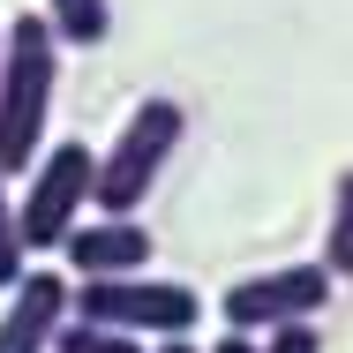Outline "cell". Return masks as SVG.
I'll return each instance as SVG.
<instances>
[{"label": "cell", "instance_id": "52a82bcc", "mask_svg": "<svg viewBox=\"0 0 353 353\" xmlns=\"http://www.w3.org/2000/svg\"><path fill=\"white\" fill-rule=\"evenodd\" d=\"M61 248H68L75 279H128V271L150 263V233L136 218H90V225H75Z\"/></svg>", "mask_w": 353, "mask_h": 353}, {"label": "cell", "instance_id": "5bb4252c", "mask_svg": "<svg viewBox=\"0 0 353 353\" xmlns=\"http://www.w3.org/2000/svg\"><path fill=\"white\" fill-rule=\"evenodd\" d=\"M158 353H203V346H188V339H158Z\"/></svg>", "mask_w": 353, "mask_h": 353}, {"label": "cell", "instance_id": "277c9868", "mask_svg": "<svg viewBox=\"0 0 353 353\" xmlns=\"http://www.w3.org/2000/svg\"><path fill=\"white\" fill-rule=\"evenodd\" d=\"M90 173H98V150L83 136L46 143L30 181H23V211H15V233L23 248H61L75 225H83V203H90Z\"/></svg>", "mask_w": 353, "mask_h": 353}, {"label": "cell", "instance_id": "ba28073f", "mask_svg": "<svg viewBox=\"0 0 353 353\" xmlns=\"http://www.w3.org/2000/svg\"><path fill=\"white\" fill-rule=\"evenodd\" d=\"M38 15H46L53 46H75V53L105 46V30H113V8H105V0H46Z\"/></svg>", "mask_w": 353, "mask_h": 353}, {"label": "cell", "instance_id": "8fae6325", "mask_svg": "<svg viewBox=\"0 0 353 353\" xmlns=\"http://www.w3.org/2000/svg\"><path fill=\"white\" fill-rule=\"evenodd\" d=\"M23 279V233H15V203H8V181H0V293Z\"/></svg>", "mask_w": 353, "mask_h": 353}, {"label": "cell", "instance_id": "6da1fadb", "mask_svg": "<svg viewBox=\"0 0 353 353\" xmlns=\"http://www.w3.org/2000/svg\"><path fill=\"white\" fill-rule=\"evenodd\" d=\"M53 90H61V46H53L46 15L0 23V181L38 165Z\"/></svg>", "mask_w": 353, "mask_h": 353}, {"label": "cell", "instance_id": "4fadbf2b", "mask_svg": "<svg viewBox=\"0 0 353 353\" xmlns=\"http://www.w3.org/2000/svg\"><path fill=\"white\" fill-rule=\"evenodd\" d=\"M203 353H256V339H241V331H225V339H211Z\"/></svg>", "mask_w": 353, "mask_h": 353}, {"label": "cell", "instance_id": "8992f818", "mask_svg": "<svg viewBox=\"0 0 353 353\" xmlns=\"http://www.w3.org/2000/svg\"><path fill=\"white\" fill-rule=\"evenodd\" d=\"M68 323V279L61 271H23L0 308V353H53V331Z\"/></svg>", "mask_w": 353, "mask_h": 353}, {"label": "cell", "instance_id": "5b68a950", "mask_svg": "<svg viewBox=\"0 0 353 353\" xmlns=\"http://www.w3.org/2000/svg\"><path fill=\"white\" fill-rule=\"evenodd\" d=\"M331 271L323 263H279V271H248L218 293V316L225 331L241 339H263V331H285V323H316L323 301H331Z\"/></svg>", "mask_w": 353, "mask_h": 353}, {"label": "cell", "instance_id": "3957f363", "mask_svg": "<svg viewBox=\"0 0 353 353\" xmlns=\"http://www.w3.org/2000/svg\"><path fill=\"white\" fill-rule=\"evenodd\" d=\"M68 316L128 331V339H188L203 323V293H188L181 279H150V271L83 279V285H68Z\"/></svg>", "mask_w": 353, "mask_h": 353}, {"label": "cell", "instance_id": "7c38bea8", "mask_svg": "<svg viewBox=\"0 0 353 353\" xmlns=\"http://www.w3.org/2000/svg\"><path fill=\"white\" fill-rule=\"evenodd\" d=\"M256 353H323V331L316 323H285V331H263Z\"/></svg>", "mask_w": 353, "mask_h": 353}, {"label": "cell", "instance_id": "30bf717a", "mask_svg": "<svg viewBox=\"0 0 353 353\" xmlns=\"http://www.w3.org/2000/svg\"><path fill=\"white\" fill-rule=\"evenodd\" d=\"M53 353H143V339H128V331H105V323H83V316H68V323L53 331Z\"/></svg>", "mask_w": 353, "mask_h": 353}, {"label": "cell", "instance_id": "7a4b0ae2", "mask_svg": "<svg viewBox=\"0 0 353 353\" xmlns=\"http://www.w3.org/2000/svg\"><path fill=\"white\" fill-rule=\"evenodd\" d=\"M181 136H188L181 98H143L136 113L121 121L113 150L98 158V173H90V203H98V218H136V203L158 188V173H165V158L181 150Z\"/></svg>", "mask_w": 353, "mask_h": 353}, {"label": "cell", "instance_id": "9c48e42d", "mask_svg": "<svg viewBox=\"0 0 353 353\" xmlns=\"http://www.w3.org/2000/svg\"><path fill=\"white\" fill-rule=\"evenodd\" d=\"M323 271L331 279H353V165L331 188V218H323Z\"/></svg>", "mask_w": 353, "mask_h": 353}]
</instances>
